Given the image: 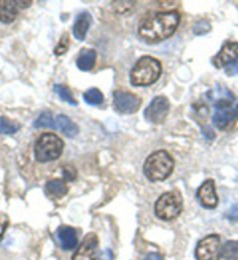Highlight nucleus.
Masks as SVG:
<instances>
[{
	"instance_id": "1",
	"label": "nucleus",
	"mask_w": 238,
	"mask_h": 260,
	"mask_svg": "<svg viewBox=\"0 0 238 260\" xmlns=\"http://www.w3.org/2000/svg\"><path fill=\"white\" fill-rule=\"evenodd\" d=\"M180 21H181V15L176 11L153 13L140 21L138 26V36L149 45L158 44L175 33Z\"/></svg>"
},
{
	"instance_id": "2",
	"label": "nucleus",
	"mask_w": 238,
	"mask_h": 260,
	"mask_svg": "<svg viewBox=\"0 0 238 260\" xmlns=\"http://www.w3.org/2000/svg\"><path fill=\"white\" fill-rule=\"evenodd\" d=\"M161 63L153 56L145 55L137 61L130 73V81L134 87H147L156 82L160 78Z\"/></svg>"
},
{
	"instance_id": "3",
	"label": "nucleus",
	"mask_w": 238,
	"mask_h": 260,
	"mask_svg": "<svg viewBox=\"0 0 238 260\" xmlns=\"http://www.w3.org/2000/svg\"><path fill=\"white\" fill-rule=\"evenodd\" d=\"M174 159L165 150L153 152L144 164V174L151 182H161L170 177L174 170Z\"/></svg>"
},
{
	"instance_id": "4",
	"label": "nucleus",
	"mask_w": 238,
	"mask_h": 260,
	"mask_svg": "<svg viewBox=\"0 0 238 260\" xmlns=\"http://www.w3.org/2000/svg\"><path fill=\"white\" fill-rule=\"evenodd\" d=\"M63 148L64 143L59 136L52 133H46L37 139L34 147V155L37 162H52L60 157Z\"/></svg>"
},
{
	"instance_id": "5",
	"label": "nucleus",
	"mask_w": 238,
	"mask_h": 260,
	"mask_svg": "<svg viewBox=\"0 0 238 260\" xmlns=\"http://www.w3.org/2000/svg\"><path fill=\"white\" fill-rule=\"evenodd\" d=\"M183 209L182 196L178 191H168L161 194L155 202V216L161 220L171 221L180 216Z\"/></svg>"
},
{
	"instance_id": "6",
	"label": "nucleus",
	"mask_w": 238,
	"mask_h": 260,
	"mask_svg": "<svg viewBox=\"0 0 238 260\" xmlns=\"http://www.w3.org/2000/svg\"><path fill=\"white\" fill-rule=\"evenodd\" d=\"M221 248V237L209 235L197 243L195 258L196 260H220Z\"/></svg>"
},
{
	"instance_id": "7",
	"label": "nucleus",
	"mask_w": 238,
	"mask_h": 260,
	"mask_svg": "<svg viewBox=\"0 0 238 260\" xmlns=\"http://www.w3.org/2000/svg\"><path fill=\"white\" fill-rule=\"evenodd\" d=\"M171 103L167 98L156 96L149 103V106L145 109L144 115L148 122L154 124H160L166 120L170 113Z\"/></svg>"
},
{
	"instance_id": "8",
	"label": "nucleus",
	"mask_w": 238,
	"mask_h": 260,
	"mask_svg": "<svg viewBox=\"0 0 238 260\" xmlns=\"http://www.w3.org/2000/svg\"><path fill=\"white\" fill-rule=\"evenodd\" d=\"M113 105L119 113L134 114L141 106V100L136 94L124 90L113 91Z\"/></svg>"
},
{
	"instance_id": "9",
	"label": "nucleus",
	"mask_w": 238,
	"mask_h": 260,
	"mask_svg": "<svg viewBox=\"0 0 238 260\" xmlns=\"http://www.w3.org/2000/svg\"><path fill=\"white\" fill-rule=\"evenodd\" d=\"M231 100H221L215 102V113L213 115V123L220 130H224L233 122L236 112L231 108Z\"/></svg>"
},
{
	"instance_id": "10",
	"label": "nucleus",
	"mask_w": 238,
	"mask_h": 260,
	"mask_svg": "<svg viewBox=\"0 0 238 260\" xmlns=\"http://www.w3.org/2000/svg\"><path fill=\"white\" fill-rule=\"evenodd\" d=\"M98 237L95 233H88L71 260H97Z\"/></svg>"
},
{
	"instance_id": "11",
	"label": "nucleus",
	"mask_w": 238,
	"mask_h": 260,
	"mask_svg": "<svg viewBox=\"0 0 238 260\" xmlns=\"http://www.w3.org/2000/svg\"><path fill=\"white\" fill-rule=\"evenodd\" d=\"M238 60V43L235 41H226L222 46L221 51L213 59V63L216 68L228 67Z\"/></svg>"
},
{
	"instance_id": "12",
	"label": "nucleus",
	"mask_w": 238,
	"mask_h": 260,
	"mask_svg": "<svg viewBox=\"0 0 238 260\" xmlns=\"http://www.w3.org/2000/svg\"><path fill=\"white\" fill-rule=\"evenodd\" d=\"M196 197L203 208L215 209L218 204V197L215 188V182L213 179H207L197 189Z\"/></svg>"
},
{
	"instance_id": "13",
	"label": "nucleus",
	"mask_w": 238,
	"mask_h": 260,
	"mask_svg": "<svg viewBox=\"0 0 238 260\" xmlns=\"http://www.w3.org/2000/svg\"><path fill=\"white\" fill-rule=\"evenodd\" d=\"M57 239L60 240L61 247L63 250L70 251L77 245V232L75 231V229L64 225V226H61L57 230Z\"/></svg>"
},
{
	"instance_id": "14",
	"label": "nucleus",
	"mask_w": 238,
	"mask_h": 260,
	"mask_svg": "<svg viewBox=\"0 0 238 260\" xmlns=\"http://www.w3.org/2000/svg\"><path fill=\"white\" fill-rule=\"evenodd\" d=\"M20 10L19 2L0 0V21L4 24H11L17 19Z\"/></svg>"
},
{
	"instance_id": "15",
	"label": "nucleus",
	"mask_w": 238,
	"mask_h": 260,
	"mask_svg": "<svg viewBox=\"0 0 238 260\" xmlns=\"http://www.w3.org/2000/svg\"><path fill=\"white\" fill-rule=\"evenodd\" d=\"M91 22H93V17H91V14L89 12H82L77 15L74 27H72V34H74L76 39L80 41H83L86 39Z\"/></svg>"
},
{
	"instance_id": "16",
	"label": "nucleus",
	"mask_w": 238,
	"mask_h": 260,
	"mask_svg": "<svg viewBox=\"0 0 238 260\" xmlns=\"http://www.w3.org/2000/svg\"><path fill=\"white\" fill-rule=\"evenodd\" d=\"M68 185L67 181L61 178H55L52 179V181H48L47 184L45 186V191L47 193L49 198H53V200H59V198H62L68 193Z\"/></svg>"
},
{
	"instance_id": "17",
	"label": "nucleus",
	"mask_w": 238,
	"mask_h": 260,
	"mask_svg": "<svg viewBox=\"0 0 238 260\" xmlns=\"http://www.w3.org/2000/svg\"><path fill=\"white\" fill-rule=\"evenodd\" d=\"M96 59H97V53L95 49L84 48L81 51L76 64H77L78 70L82 72H89L95 67Z\"/></svg>"
},
{
	"instance_id": "18",
	"label": "nucleus",
	"mask_w": 238,
	"mask_h": 260,
	"mask_svg": "<svg viewBox=\"0 0 238 260\" xmlns=\"http://www.w3.org/2000/svg\"><path fill=\"white\" fill-rule=\"evenodd\" d=\"M55 124H56V128L59 129L64 136L69 137V139L75 137L80 132L77 124L74 123L70 118H69L67 115H63V114L57 115L55 120Z\"/></svg>"
},
{
	"instance_id": "19",
	"label": "nucleus",
	"mask_w": 238,
	"mask_h": 260,
	"mask_svg": "<svg viewBox=\"0 0 238 260\" xmlns=\"http://www.w3.org/2000/svg\"><path fill=\"white\" fill-rule=\"evenodd\" d=\"M221 255L225 260H238V240H228L221 248Z\"/></svg>"
},
{
	"instance_id": "20",
	"label": "nucleus",
	"mask_w": 238,
	"mask_h": 260,
	"mask_svg": "<svg viewBox=\"0 0 238 260\" xmlns=\"http://www.w3.org/2000/svg\"><path fill=\"white\" fill-rule=\"evenodd\" d=\"M53 90L55 91V93L59 95V98L61 100L69 103V105L71 106H77V101L75 100L74 95L70 91V89L67 86H63V85H55L53 87Z\"/></svg>"
},
{
	"instance_id": "21",
	"label": "nucleus",
	"mask_w": 238,
	"mask_h": 260,
	"mask_svg": "<svg viewBox=\"0 0 238 260\" xmlns=\"http://www.w3.org/2000/svg\"><path fill=\"white\" fill-rule=\"evenodd\" d=\"M83 99L88 105L98 106L103 102L104 96H103L102 91L99 90L98 88H90V89H88L86 93L83 94Z\"/></svg>"
},
{
	"instance_id": "22",
	"label": "nucleus",
	"mask_w": 238,
	"mask_h": 260,
	"mask_svg": "<svg viewBox=\"0 0 238 260\" xmlns=\"http://www.w3.org/2000/svg\"><path fill=\"white\" fill-rule=\"evenodd\" d=\"M34 127L40 129V128H55L56 124L54 122V118L52 113L45 112L36 118V121L34 122Z\"/></svg>"
},
{
	"instance_id": "23",
	"label": "nucleus",
	"mask_w": 238,
	"mask_h": 260,
	"mask_svg": "<svg viewBox=\"0 0 238 260\" xmlns=\"http://www.w3.org/2000/svg\"><path fill=\"white\" fill-rule=\"evenodd\" d=\"M19 130V124L10 121L6 117H0V134L4 135H12Z\"/></svg>"
},
{
	"instance_id": "24",
	"label": "nucleus",
	"mask_w": 238,
	"mask_h": 260,
	"mask_svg": "<svg viewBox=\"0 0 238 260\" xmlns=\"http://www.w3.org/2000/svg\"><path fill=\"white\" fill-rule=\"evenodd\" d=\"M112 4H114V5H118V6H113V7H114V10H116V12L119 14L130 13V9H133L134 5H136V3L134 2H114Z\"/></svg>"
},
{
	"instance_id": "25",
	"label": "nucleus",
	"mask_w": 238,
	"mask_h": 260,
	"mask_svg": "<svg viewBox=\"0 0 238 260\" xmlns=\"http://www.w3.org/2000/svg\"><path fill=\"white\" fill-rule=\"evenodd\" d=\"M68 48H69V37L67 33H64L62 38H61L60 43L57 44L55 49H54V53H55L56 55H62L68 51Z\"/></svg>"
},
{
	"instance_id": "26",
	"label": "nucleus",
	"mask_w": 238,
	"mask_h": 260,
	"mask_svg": "<svg viewBox=\"0 0 238 260\" xmlns=\"http://www.w3.org/2000/svg\"><path fill=\"white\" fill-rule=\"evenodd\" d=\"M210 29H212V26L207 20H200L196 25L194 26L193 28V32L194 34H196V36H205L206 33L210 32Z\"/></svg>"
},
{
	"instance_id": "27",
	"label": "nucleus",
	"mask_w": 238,
	"mask_h": 260,
	"mask_svg": "<svg viewBox=\"0 0 238 260\" xmlns=\"http://www.w3.org/2000/svg\"><path fill=\"white\" fill-rule=\"evenodd\" d=\"M9 225H10L9 216H7L6 213L0 212V238L4 236V233H5L6 229L9 228Z\"/></svg>"
},
{
	"instance_id": "28",
	"label": "nucleus",
	"mask_w": 238,
	"mask_h": 260,
	"mask_svg": "<svg viewBox=\"0 0 238 260\" xmlns=\"http://www.w3.org/2000/svg\"><path fill=\"white\" fill-rule=\"evenodd\" d=\"M64 181H72L76 178V170L71 166H66L63 169Z\"/></svg>"
},
{
	"instance_id": "29",
	"label": "nucleus",
	"mask_w": 238,
	"mask_h": 260,
	"mask_svg": "<svg viewBox=\"0 0 238 260\" xmlns=\"http://www.w3.org/2000/svg\"><path fill=\"white\" fill-rule=\"evenodd\" d=\"M225 73H226V75H229V76L238 74V60L235 61L233 63L229 64V66L225 68Z\"/></svg>"
},
{
	"instance_id": "30",
	"label": "nucleus",
	"mask_w": 238,
	"mask_h": 260,
	"mask_svg": "<svg viewBox=\"0 0 238 260\" xmlns=\"http://www.w3.org/2000/svg\"><path fill=\"white\" fill-rule=\"evenodd\" d=\"M145 260H165V259L158 253H149L147 254V257L145 258Z\"/></svg>"
},
{
	"instance_id": "31",
	"label": "nucleus",
	"mask_w": 238,
	"mask_h": 260,
	"mask_svg": "<svg viewBox=\"0 0 238 260\" xmlns=\"http://www.w3.org/2000/svg\"><path fill=\"white\" fill-rule=\"evenodd\" d=\"M236 115H237V117H238V105H237V107H236Z\"/></svg>"
}]
</instances>
